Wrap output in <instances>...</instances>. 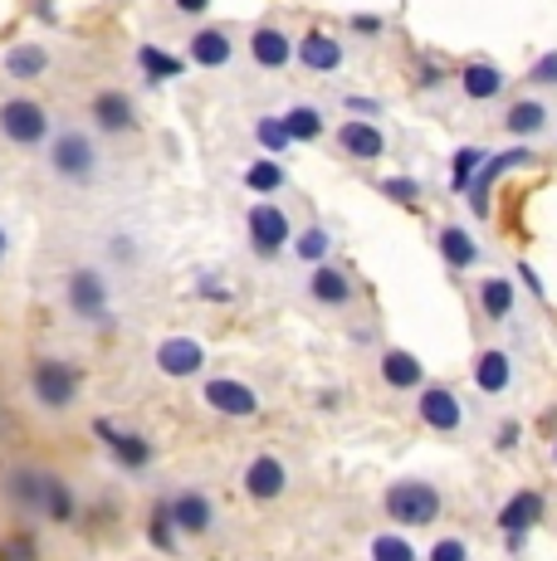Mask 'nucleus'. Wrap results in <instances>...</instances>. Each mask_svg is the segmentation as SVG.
<instances>
[{
	"instance_id": "44",
	"label": "nucleus",
	"mask_w": 557,
	"mask_h": 561,
	"mask_svg": "<svg viewBox=\"0 0 557 561\" xmlns=\"http://www.w3.org/2000/svg\"><path fill=\"white\" fill-rule=\"evenodd\" d=\"M425 561H469V542L459 533H445V537H435V547L425 552Z\"/></svg>"
},
{
	"instance_id": "22",
	"label": "nucleus",
	"mask_w": 557,
	"mask_h": 561,
	"mask_svg": "<svg viewBox=\"0 0 557 561\" xmlns=\"http://www.w3.org/2000/svg\"><path fill=\"white\" fill-rule=\"evenodd\" d=\"M240 489L250 503H278L288 493V463L264 449V455H254L240 469Z\"/></svg>"
},
{
	"instance_id": "31",
	"label": "nucleus",
	"mask_w": 557,
	"mask_h": 561,
	"mask_svg": "<svg viewBox=\"0 0 557 561\" xmlns=\"http://www.w3.org/2000/svg\"><path fill=\"white\" fill-rule=\"evenodd\" d=\"M133 64L143 69L147 83H177V79H186V73H191L186 59H181V54H171V49H162V45H137Z\"/></svg>"
},
{
	"instance_id": "17",
	"label": "nucleus",
	"mask_w": 557,
	"mask_h": 561,
	"mask_svg": "<svg viewBox=\"0 0 557 561\" xmlns=\"http://www.w3.org/2000/svg\"><path fill=\"white\" fill-rule=\"evenodd\" d=\"M235 30L230 25H196L186 35V64L191 69H211V73H225L235 64Z\"/></svg>"
},
{
	"instance_id": "36",
	"label": "nucleus",
	"mask_w": 557,
	"mask_h": 561,
	"mask_svg": "<svg viewBox=\"0 0 557 561\" xmlns=\"http://www.w3.org/2000/svg\"><path fill=\"white\" fill-rule=\"evenodd\" d=\"M372 186H377V196L406 205V210H416V205L425 201V186L416 176H382V181H372Z\"/></svg>"
},
{
	"instance_id": "45",
	"label": "nucleus",
	"mask_w": 557,
	"mask_h": 561,
	"mask_svg": "<svg viewBox=\"0 0 557 561\" xmlns=\"http://www.w3.org/2000/svg\"><path fill=\"white\" fill-rule=\"evenodd\" d=\"M348 30L357 39H382L387 35V15H367V10H357V15H348Z\"/></svg>"
},
{
	"instance_id": "47",
	"label": "nucleus",
	"mask_w": 557,
	"mask_h": 561,
	"mask_svg": "<svg viewBox=\"0 0 557 561\" xmlns=\"http://www.w3.org/2000/svg\"><path fill=\"white\" fill-rule=\"evenodd\" d=\"M211 5H216V0H171V10H177L181 20H206Z\"/></svg>"
},
{
	"instance_id": "13",
	"label": "nucleus",
	"mask_w": 557,
	"mask_h": 561,
	"mask_svg": "<svg viewBox=\"0 0 557 561\" xmlns=\"http://www.w3.org/2000/svg\"><path fill=\"white\" fill-rule=\"evenodd\" d=\"M294 59H298L304 73L333 79V73L348 69V45H342V35H333L328 25H308L304 35L294 39Z\"/></svg>"
},
{
	"instance_id": "19",
	"label": "nucleus",
	"mask_w": 557,
	"mask_h": 561,
	"mask_svg": "<svg viewBox=\"0 0 557 561\" xmlns=\"http://www.w3.org/2000/svg\"><path fill=\"white\" fill-rule=\"evenodd\" d=\"M333 152L348 157V161H362V167H372V161H382L391 152L387 133H382L377 123H367V117H348V123L333 127Z\"/></svg>"
},
{
	"instance_id": "51",
	"label": "nucleus",
	"mask_w": 557,
	"mask_h": 561,
	"mask_svg": "<svg viewBox=\"0 0 557 561\" xmlns=\"http://www.w3.org/2000/svg\"><path fill=\"white\" fill-rule=\"evenodd\" d=\"M0 430H5V415H0Z\"/></svg>"
},
{
	"instance_id": "2",
	"label": "nucleus",
	"mask_w": 557,
	"mask_h": 561,
	"mask_svg": "<svg viewBox=\"0 0 557 561\" xmlns=\"http://www.w3.org/2000/svg\"><path fill=\"white\" fill-rule=\"evenodd\" d=\"M59 304L69 312V322L89 332H109L117 322V288H113V268L103 264H73L59 284Z\"/></svg>"
},
{
	"instance_id": "6",
	"label": "nucleus",
	"mask_w": 557,
	"mask_h": 561,
	"mask_svg": "<svg viewBox=\"0 0 557 561\" xmlns=\"http://www.w3.org/2000/svg\"><path fill=\"white\" fill-rule=\"evenodd\" d=\"M499 133L513 137V142H548L557 133V103L548 93H513V99H503V113H499Z\"/></svg>"
},
{
	"instance_id": "40",
	"label": "nucleus",
	"mask_w": 557,
	"mask_h": 561,
	"mask_svg": "<svg viewBox=\"0 0 557 561\" xmlns=\"http://www.w3.org/2000/svg\"><path fill=\"white\" fill-rule=\"evenodd\" d=\"M137 259H143V244H137L133 234H109V244H103V268H133Z\"/></svg>"
},
{
	"instance_id": "9",
	"label": "nucleus",
	"mask_w": 557,
	"mask_h": 561,
	"mask_svg": "<svg viewBox=\"0 0 557 561\" xmlns=\"http://www.w3.org/2000/svg\"><path fill=\"white\" fill-rule=\"evenodd\" d=\"M294 240V220H288L284 205L274 201H254L245 210V244H250L254 259H278Z\"/></svg>"
},
{
	"instance_id": "32",
	"label": "nucleus",
	"mask_w": 557,
	"mask_h": 561,
	"mask_svg": "<svg viewBox=\"0 0 557 561\" xmlns=\"http://www.w3.org/2000/svg\"><path fill=\"white\" fill-rule=\"evenodd\" d=\"M245 191H250V196H260V201H270V196H278V191L288 186V171L278 167L274 157H260V161H250V167H245Z\"/></svg>"
},
{
	"instance_id": "21",
	"label": "nucleus",
	"mask_w": 557,
	"mask_h": 561,
	"mask_svg": "<svg viewBox=\"0 0 557 561\" xmlns=\"http://www.w3.org/2000/svg\"><path fill=\"white\" fill-rule=\"evenodd\" d=\"M543 508H548V499H543L538 489H519L509 503L499 508L495 517V527L503 537H509V552H523V537L533 533V527L543 523Z\"/></svg>"
},
{
	"instance_id": "15",
	"label": "nucleus",
	"mask_w": 557,
	"mask_h": 561,
	"mask_svg": "<svg viewBox=\"0 0 557 561\" xmlns=\"http://www.w3.org/2000/svg\"><path fill=\"white\" fill-rule=\"evenodd\" d=\"M245 54H250V64L260 73H284L288 64H294V35H288L278 20L264 15L245 30Z\"/></svg>"
},
{
	"instance_id": "3",
	"label": "nucleus",
	"mask_w": 557,
	"mask_h": 561,
	"mask_svg": "<svg viewBox=\"0 0 557 561\" xmlns=\"http://www.w3.org/2000/svg\"><path fill=\"white\" fill-rule=\"evenodd\" d=\"M25 386H30L35 410H45V415H69L83 396V371L69 357H35Z\"/></svg>"
},
{
	"instance_id": "41",
	"label": "nucleus",
	"mask_w": 557,
	"mask_h": 561,
	"mask_svg": "<svg viewBox=\"0 0 557 561\" xmlns=\"http://www.w3.org/2000/svg\"><path fill=\"white\" fill-rule=\"evenodd\" d=\"M338 107H342L348 117H367V123H377V117L387 113V103H382L377 93H342Z\"/></svg>"
},
{
	"instance_id": "14",
	"label": "nucleus",
	"mask_w": 557,
	"mask_h": 561,
	"mask_svg": "<svg viewBox=\"0 0 557 561\" xmlns=\"http://www.w3.org/2000/svg\"><path fill=\"white\" fill-rule=\"evenodd\" d=\"M201 401L206 410H216L220 420H260V391H254L250 381H240V376H206L201 381Z\"/></svg>"
},
{
	"instance_id": "8",
	"label": "nucleus",
	"mask_w": 557,
	"mask_h": 561,
	"mask_svg": "<svg viewBox=\"0 0 557 561\" xmlns=\"http://www.w3.org/2000/svg\"><path fill=\"white\" fill-rule=\"evenodd\" d=\"M89 133L93 137H103V142H117V137H133L137 127H143V113H137V99L133 93H123V89H99L89 99Z\"/></svg>"
},
{
	"instance_id": "39",
	"label": "nucleus",
	"mask_w": 557,
	"mask_h": 561,
	"mask_svg": "<svg viewBox=\"0 0 557 561\" xmlns=\"http://www.w3.org/2000/svg\"><path fill=\"white\" fill-rule=\"evenodd\" d=\"M147 542L157 547V552H177V527H171V513H167V499L152 503V517H147Z\"/></svg>"
},
{
	"instance_id": "38",
	"label": "nucleus",
	"mask_w": 557,
	"mask_h": 561,
	"mask_svg": "<svg viewBox=\"0 0 557 561\" xmlns=\"http://www.w3.org/2000/svg\"><path fill=\"white\" fill-rule=\"evenodd\" d=\"M523 89H528V93H557V49H543L538 59L528 64Z\"/></svg>"
},
{
	"instance_id": "23",
	"label": "nucleus",
	"mask_w": 557,
	"mask_h": 561,
	"mask_svg": "<svg viewBox=\"0 0 557 561\" xmlns=\"http://www.w3.org/2000/svg\"><path fill=\"white\" fill-rule=\"evenodd\" d=\"M152 362L167 381H191V376L206 371V347H201L196 337H186V332H171V337L157 342Z\"/></svg>"
},
{
	"instance_id": "1",
	"label": "nucleus",
	"mask_w": 557,
	"mask_h": 561,
	"mask_svg": "<svg viewBox=\"0 0 557 561\" xmlns=\"http://www.w3.org/2000/svg\"><path fill=\"white\" fill-rule=\"evenodd\" d=\"M45 157L49 181L64 191H99L103 176H109V147L103 137H93L83 123H64L49 133V142L39 147Z\"/></svg>"
},
{
	"instance_id": "48",
	"label": "nucleus",
	"mask_w": 557,
	"mask_h": 561,
	"mask_svg": "<svg viewBox=\"0 0 557 561\" xmlns=\"http://www.w3.org/2000/svg\"><path fill=\"white\" fill-rule=\"evenodd\" d=\"M513 439H519V425H513V420H509V425H503V430H499V445H503V449H509V445H513Z\"/></svg>"
},
{
	"instance_id": "12",
	"label": "nucleus",
	"mask_w": 557,
	"mask_h": 561,
	"mask_svg": "<svg viewBox=\"0 0 557 561\" xmlns=\"http://www.w3.org/2000/svg\"><path fill=\"white\" fill-rule=\"evenodd\" d=\"M45 463H10L5 473H0V503H5L15 517H25V523H39V503H45Z\"/></svg>"
},
{
	"instance_id": "49",
	"label": "nucleus",
	"mask_w": 557,
	"mask_h": 561,
	"mask_svg": "<svg viewBox=\"0 0 557 561\" xmlns=\"http://www.w3.org/2000/svg\"><path fill=\"white\" fill-rule=\"evenodd\" d=\"M0 254H5V230H0Z\"/></svg>"
},
{
	"instance_id": "43",
	"label": "nucleus",
	"mask_w": 557,
	"mask_h": 561,
	"mask_svg": "<svg viewBox=\"0 0 557 561\" xmlns=\"http://www.w3.org/2000/svg\"><path fill=\"white\" fill-rule=\"evenodd\" d=\"M513 284L523 288V294L533 298V304H548V288H543V278H538V268L528 264V259H513Z\"/></svg>"
},
{
	"instance_id": "26",
	"label": "nucleus",
	"mask_w": 557,
	"mask_h": 561,
	"mask_svg": "<svg viewBox=\"0 0 557 561\" xmlns=\"http://www.w3.org/2000/svg\"><path fill=\"white\" fill-rule=\"evenodd\" d=\"M475 308L489 328H509V322L519 318V284L503 274H485L475 284Z\"/></svg>"
},
{
	"instance_id": "27",
	"label": "nucleus",
	"mask_w": 557,
	"mask_h": 561,
	"mask_svg": "<svg viewBox=\"0 0 557 561\" xmlns=\"http://www.w3.org/2000/svg\"><path fill=\"white\" fill-rule=\"evenodd\" d=\"M435 250H441V259L455 268V274H469V268L485 264V244L475 240V230H469L465 220L435 225Z\"/></svg>"
},
{
	"instance_id": "10",
	"label": "nucleus",
	"mask_w": 557,
	"mask_h": 561,
	"mask_svg": "<svg viewBox=\"0 0 557 561\" xmlns=\"http://www.w3.org/2000/svg\"><path fill=\"white\" fill-rule=\"evenodd\" d=\"M93 439L109 449V459H113L123 473H133V479H137V473H152V463H157L152 439L137 435V430L113 425V415H99V420H93Z\"/></svg>"
},
{
	"instance_id": "30",
	"label": "nucleus",
	"mask_w": 557,
	"mask_h": 561,
	"mask_svg": "<svg viewBox=\"0 0 557 561\" xmlns=\"http://www.w3.org/2000/svg\"><path fill=\"white\" fill-rule=\"evenodd\" d=\"M377 376H382V386H387V391H406V396H411L416 386H425V366H421V357H411L406 347H387V352H382Z\"/></svg>"
},
{
	"instance_id": "5",
	"label": "nucleus",
	"mask_w": 557,
	"mask_h": 561,
	"mask_svg": "<svg viewBox=\"0 0 557 561\" xmlns=\"http://www.w3.org/2000/svg\"><path fill=\"white\" fill-rule=\"evenodd\" d=\"M382 513L391 517V527L416 533V527H431L445 513V493L431 479H396L382 493Z\"/></svg>"
},
{
	"instance_id": "34",
	"label": "nucleus",
	"mask_w": 557,
	"mask_h": 561,
	"mask_svg": "<svg viewBox=\"0 0 557 561\" xmlns=\"http://www.w3.org/2000/svg\"><path fill=\"white\" fill-rule=\"evenodd\" d=\"M367 557H372V561H421L416 542L401 533V527H391V533H372Z\"/></svg>"
},
{
	"instance_id": "29",
	"label": "nucleus",
	"mask_w": 557,
	"mask_h": 561,
	"mask_svg": "<svg viewBox=\"0 0 557 561\" xmlns=\"http://www.w3.org/2000/svg\"><path fill=\"white\" fill-rule=\"evenodd\" d=\"M79 513H83L79 489H73V483L64 479V473L49 469V473H45V503H39V523L69 527V523H79Z\"/></svg>"
},
{
	"instance_id": "28",
	"label": "nucleus",
	"mask_w": 557,
	"mask_h": 561,
	"mask_svg": "<svg viewBox=\"0 0 557 561\" xmlns=\"http://www.w3.org/2000/svg\"><path fill=\"white\" fill-rule=\"evenodd\" d=\"M278 127L288 133V142L294 147H308V142H323L328 137V117H323V107H318L314 99H294L278 113Z\"/></svg>"
},
{
	"instance_id": "20",
	"label": "nucleus",
	"mask_w": 557,
	"mask_h": 561,
	"mask_svg": "<svg viewBox=\"0 0 557 561\" xmlns=\"http://www.w3.org/2000/svg\"><path fill=\"white\" fill-rule=\"evenodd\" d=\"M455 79H459V99L475 103V107H489V103L509 99V73H503L495 59H465L455 69Z\"/></svg>"
},
{
	"instance_id": "35",
	"label": "nucleus",
	"mask_w": 557,
	"mask_h": 561,
	"mask_svg": "<svg viewBox=\"0 0 557 561\" xmlns=\"http://www.w3.org/2000/svg\"><path fill=\"white\" fill-rule=\"evenodd\" d=\"M0 561H45V547H39L35 527H15V533L0 537Z\"/></svg>"
},
{
	"instance_id": "18",
	"label": "nucleus",
	"mask_w": 557,
	"mask_h": 561,
	"mask_svg": "<svg viewBox=\"0 0 557 561\" xmlns=\"http://www.w3.org/2000/svg\"><path fill=\"white\" fill-rule=\"evenodd\" d=\"M167 513H171V527H177V537H206L216 533V499H211L206 489H177L167 493Z\"/></svg>"
},
{
	"instance_id": "4",
	"label": "nucleus",
	"mask_w": 557,
	"mask_h": 561,
	"mask_svg": "<svg viewBox=\"0 0 557 561\" xmlns=\"http://www.w3.org/2000/svg\"><path fill=\"white\" fill-rule=\"evenodd\" d=\"M55 133V113L35 93H5L0 99V142L15 152H39Z\"/></svg>"
},
{
	"instance_id": "24",
	"label": "nucleus",
	"mask_w": 557,
	"mask_h": 561,
	"mask_svg": "<svg viewBox=\"0 0 557 561\" xmlns=\"http://www.w3.org/2000/svg\"><path fill=\"white\" fill-rule=\"evenodd\" d=\"M469 381H475L479 396H489V401H503V396L519 386V362L509 357V347H485L469 366Z\"/></svg>"
},
{
	"instance_id": "11",
	"label": "nucleus",
	"mask_w": 557,
	"mask_h": 561,
	"mask_svg": "<svg viewBox=\"0 0 557 561\" xmlns=\"http://www.w3.org/2000/svg\"><path fill=\"white\" fill-rule=\"evenodd\" d=\"M533 161H538V152H533L528 142H523V147H503V152H495V157H485V161H479V171H475V176H469V186H465L469 215H475V220H485V215H489V191H495L499 181L509 176V171L533 167Z\"/></svg>"
},
{
	"instance_id": "33",
	"label": "nucleus",
	"mask_w": 557,
	"mask_h": 561,
	"mask_svg": "<svg viewBox=\"0 0 557 561\" xmlns=\"http://www.w3.org/2000/svg\"><path fill=\"white\" fill-rule=\"evenodd\" d=\"M294 264H323V259H333V230L328 225H304V230H294Z\"/></svg>"
},
{
	"instance_id": "7",
	"label": "nucleus",
	"mask_w": 557,
	"mask_h": 561,
	"mask_svg": "<svg viewBox=\"0 0 557 561\" xmlns=\"http://www.w3.org/2000/svg\"><path fill=\"white\" fill-rule=\"evenodd\" d=\"M416 420H421L425 430H435V435H465L469 430V405L465 396L455 391V386L445 381H425L416 386Z\"/></svg>"
},
{
	"instance_id": "42",
	"label": "nucleus",
	"mask_w": 557,
	"mask_h": 561,
	"mask_svg": "<svg viewBox=\"0 0 557 561\" xmlns=\"http://www.w3.org/2000/svg\"><path fill=\"white\" fill-rule=\"evenodd\" d=\"M254 137H260V147L270 157H278V152H288V147H294V142H288V133L278 127V117H254Z\"/></svg>"
},
{
	"instance_id": "46",
	"label": "nucleus",
	"mask_w": 557,
	"mask_h": 561,
	"mask_svg": "<svg viewBox=\"0 0 557 561\" xmlns=\"http://www.w3.org/2000/svg\"><path fill=\"white\" fill-rule=\"evenodd\" d=\"M416 83H421V89H445V83H450V64H441V59H431V54H425L421 69H416Z\"/></svg>"
},
{
	"instance_id": "16",
	"label": "nucleus",
	"mask_w": 557,
	"mask_h": 561,
	"mask_svg": "<svg viewBox=\"0 0 557 561\" xmlns=\"http://www.w3.org/2000/svg\"><path fill=\"white\" fill-rule=\"evenodd\" d=\"M304 298L314 308H323V312H348L352 304H357V284H352V274L342 264L323 259V264H308Z\"/></svg>"
},
{
	"instance_id": "25",
	"label": "nucleus",
	"mask_w": 557,
	"mask_h": 561,
	"mask_svg": "<svg viewBox=\"0 0 557 561\" xmlns=\"http://www.w3.org/2000/svg\"><path fill=\"white\" fill-rule=\"evenodd\" d=\"M49 69H55V49L45 45V39H20V45H10L0 54V73H5L10 83H39L49 79Z\"/></svg>"
},
{
	"instance_id": "37",
	"label": "nucleus",
	"mask_w": 557,
	"mask_h": 561,
	"mask_svg": "<svg viewBox=\"0 0 557 561\" xmlns=\"http://www.w3.org/2000/svg\"><path fill=\"white\" fill-rule=\"evenodd\" d=\"M479 161H485V147H475V142H465L455 157H450V191H455V196H465V186L479 171Z\"/></svg>"
},
{
	"instance_id": "50",
	"label": "nucleus",
	"mask_w": 557,
	"mask_h": 561,
	"mask_svg": "<svg viewBox=\"0 0 557 561\" xmlns=\"http://www.w3.org/2000/svg\"><path fill=\"white\" fill-rule=\"evenodd\" d=\"M553 463H557V439H553Z\"/></svg>"
}]
</instances>
